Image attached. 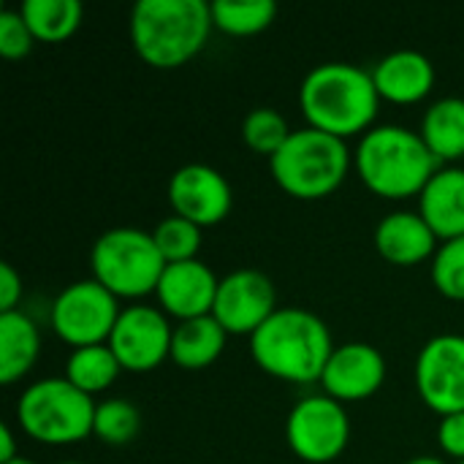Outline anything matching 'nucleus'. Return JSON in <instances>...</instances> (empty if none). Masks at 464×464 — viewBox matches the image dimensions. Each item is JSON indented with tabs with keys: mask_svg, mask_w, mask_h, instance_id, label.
<instances>
[{
	"mask_svg": "<svg viewBox=\"0 0 464 464\" xmlns=\"http://www.w3.org/2000/svg\"><path fill=\"white\" fill-rule=\"evenodd\" d=\"M19 459L16 454V443H14V430L8 424L0 427V464H8Z\"/></svg>",
	"mask_w": 464,
	"mask_h": 464,
	"instance_id": "obj_32",
	"label": "nucleus"
},
{
	"mask_svg": "<svg viewBox=\"0 0 464 464\" xmlns=\"http://www.w3.org/2000/svg\"><path fill=\"white\" fill-rule=\"evenodd\" d=\"M95 402L65 378L30 383L16 400L19 430L44 446H73L92 435Z\"/></svg>",
	"mask_w": 464,
	"mask_h": 464,
	"instance_id": "obj_6",
	"label": "nucleus"
},
{
	"mask_svg": "<svg viewBox=\"0 0 464 464\" xmlns=\"http://www.w3.org/2000/svg\"><path fill=\"white\" fill-rule=\"evenodd\" d=\"M334 348L329 326L302 307H280L250 337V356L258 370L299 386L321 383Z\"/></svg>",
	"mask_w": 464,
	"mask_h": 464,
	"instance_id": "obj_2",
	"label": "nucleus"
},
{
	"mask_svg": "<svg viewBox=\"0 0 464 464\" xmlns=\"http://www.w3.org/2000/svg\"><path fill=\"white\" fill-rule=\"evenodd\" d=\"M353 155L345 139L315 128H302L269 158L275 182L299 201H318L332 196L348 177Z\"/></svg>",
	"mask_w": 464,
	"mask_h": 464,
	"instance_id": "obj_5",
	"label": "nucleus"
},
{
	"mask_svg": "<svg viewBox=\"0 0 464 464\" xmlns=\"http://www.w3.org/2000/svg\"><path fill=\"white\" fill-rule=\"evenodd\" d=\"M41 332L22 310L0 313V383L11 386L22 381L38 362Z\"/></svg>",
	"mask_w": 464,
	"mask_h": 464,
	"instance_id": "obj_19",
	"label": "nucleus"
},
{
	"mask_svg": "<svg viewBox=\"0 0 464 464\" xmlns=\"http://www.w3.org/2000/svg\"><path fill=\"white\" fill-rule=\"evenodd\" d=\"M122 372V364L117 362L114 351L109 343L103 345H87V348H73L68 362H65V381H71L79 392L84 394H101L106 392Z\"/></svg>",
	"mask_w": 464,
	"mask_h": 464,
	"instance_id": "obj_23",
	"label": "nucleus"
},
{
	"mask_svg": "<svg viewBox=\"0 0 464 464\" xmlns=\"http://www.w3.org/2000/svg\"><path fill=\"white\" fill-rule=\"evenodd\" d=\"M353 169L375 196L402 201L421 196L438 171V158L430 152L421 133L405 125H375L359 139Z\"/></svg>",
	"mask_w": 464,
	"mask_h": 464,
	"instance_id": "obj_4",
	"label": "nucleus"
},
{
	"mask_svg": "<svg viewBox=\"0 0 464 464\" xmlns=\"http://www.w3.org/2000/svg\"><path fill=\"white\" fill-rule=\"evenodd\" d=\"M212 8L204 0H139L130 11V44L158 71L188 65L209 41Z\"/></svg>",
	"mask_w": 464,
	"mask_h": 464,
	"instance_id": "obj_3",
	"label": "nucleus"
},
{
	"mask_svg": "<svg viewBox=\"0 0 464 464\" xmlns=\"http://www.w3.org/2000/svg\"><path fill=\"white\" fill-rule=\"evenodd\" d=\"M19 14L24 16L35 41L60 44L79 30L84 8L79 0H24Z\"/></svg>",
	"mask_w": 464,
	"mask_h": 464,
	"instance_id": "obj_22",
	"label": "nucleus"
},
{
	"mask_svg": "<svg viewBox=\"0 0 464 464\" xmlns=\"http://www.w3.org/2000/svg\"><path fill=\"white\" fill-rule=\"evenodd\" d=\"M457 464H464V462H457Z\"/></svg>",
	"mask_w": 464,
	"mask_h": 464,
	"instance_id": "obj_36",
	"label": "nucleus"
},
{
	"mask_svg": "<svg viewBox=\"0 0 464 464\" xmlns=\"http://www.w3.org/2000/svg\"><path fill=\"white\" fill-rule=\"evenodd\" d=\"M375 247L394 266H419L438 253V237L419 212H389L375 228Z\"/></svg>",
	"mask_w": 464,
	"mask_h": 464,
	"instance_id": "obj_16",
	"label": "nucleus"
},
{
	"mask_svg": "<svg viewBox=\"0 0 464 464\" xmlns=\"http://www.w3.org/2000/svg\"><path fill=\"white\" fill-rule=\"evenodd\" d=\"M288 449L307 464H329L343 457L351 443V419L345 405L329 394L299 400L285 419Z\"/></svg>",
	"mask_w": 464,
	"mask_h": 464,
	"instance_id": "obj_9",
	"label": "nucleus"
},
{
	"mask_svg": "<svg viewBox=\"0 0 464 464\" xmlns=\"http://www.w3.org/2000/svg\"><path fill=\"white\" fill-rule=\"evenodd\" d=\"M120 313L122 310L117 304V296L90 277L76 280L57 294L49 321L63 343L73 348H87L109 343Z\"/></svg>",
	"mask_w": 464,
	"mask_h": 464,
	"instance_id": "obj_8",
	"label": "nucleus"
},
{
	"mask_svg": "<svg viewBox=\"0 0 464 464\" xmlns=\"http://www.w3.org/2000/svg\"><path fill=\"white\" fill-rule=\"evenodd\" d=\"M378 95L392 103H419L435 87V65L416 49H397L372 65Z\"/></svg>",
	"mask_w": 464,
	"mask_h": 464,
	"instance_id": "obj_17",
	"label": "nucleus"
},
{
	"mask_svg": "<svg viewBox=\"0 0 464 464\" xmlns=\"http://www.w3.org/2000/svg\"><path fill=\"white\" fill-rule=\"evenodd\" d=\"M8 464H35L33 459H24V457H19V459H14V462H8Z\"/></svg>",
	"mask_w": 464,
	"mask_h": 464,
	"instance_id": "obj_34",
	"label": "nucleus"
},
{
	"mask_svg": "<svg viewBox=\"0 0 464 464\" xmlns=\"http://www.w3.org/2000/svg\"><path fill=\"white\" fill-rule=\"evenodd\" d=\"M92 280L117 299H141L158 291L166 261L150 231L117 226L103 231L90 250Z\"/></svg>",
	"mask_w": 464,
	"mask_h": 464,
	"instance_id": "obj_7",
	"label": "nucleus"
},
{
	"mask_svg": "<svg viewBox=\"0 0 464 464\" xmlns=\"http://www.w3.org/2000/svg\"><path fill=\"white\" fill-rule=\"evenodd\" d=\"M174 326L169 315L152 304H130L120 313L109 337V348L128 372H152L171 359Z\"/></svg>",
	"mask_w": 464,
	"mask_h": 464,
	"instance_id": "obj_11",
	"label": "nucleus"
},
{
	"mask_svg": "<svg viewBox=\"0 0 464 464\" xmlns=\"http://www.w3.org/2000/svg\"><path fill=\"white\" fill-rule=\"evenodd\" d=\"M22 302V277L19 272L5 261L0 266V313H14L19 310Z\"/></svg>",
	"mask_w": 464,
	"mask_h": 464,
	"instance_id": "obj_31",
	"label": "nucleus"
},
{
	"mask_svg": "<svg viewBox=\"0 0 464 464\" xmlns=\"http://www.w3.org/2000/svg\"><path fill=\"white\" fill-rule=\"evenodd\" d=\"M228 332L218 324L215 315H201L190 321H179L174 326L171 340V362L182 370H207L215 364L226 348Z\"/></svg>",
	"mask_w": 464,
	"mask_h": 464,
	"instance_id": "obj_20",
	"label": "nucleus"
},
{
	"mask_svg": "<svg viewBox=\"0 0 464 464\" xmlns=\"http://www.w3.org/2000/svg\"><path fill=\"white\" fill-rule=\"evenodd\" d=\"M141 430V413L128 400H103L95 408L92 435L106 446H125Z\"/></svg>",
	"mask_w": 464,
	"mask_h": 464,
	"instance_id": "obj_25",
	"label": "nucleus"
},
{
	"mask_svg": "<svg viewBox=\"0 0 464 464\" xmlns=\"http://www.w3.org/2000/svg\"><path fill=\"white\" fill-rule=\"evenodd\" d=\"M277 310V291L264 272L234 269L220 277L212 315L228 334L253 337Z\"/></svg>",
	"mask_w": 464,
	"mask_h": 464,
	"instance_id": "obj_12",
	"label": "nucleus"
},
{
	"mask_svg": "<svg viewBox=\"0 0 464 464\" xmlns=\"http://www.w3.org/2000/svg\"><path fill=\"white\" fill-rule=\"evenodd\" d=\"M416 392L421 402L443 416L464 413V334H438L416 356Z\"/></svg>",
	"mask_w": 464,
	"mask_h": 464,
	"instance_id": "obj_10",
	"label": "nucleus"
},
{
	"mask_svg": "<svg viewBox=\"0 0 464 464\" xmlns=\"http://www.w3.org/2000/svg\"><path fill=\"white\" fill-rule=\"evenodd\" d=\"M408 464H449V462H446V459H440V457H430V454H424V457L411 459Z\"/></svg>",
	"mask_w": 464,
	"mask_h": 464,
	"instance_id": "obj_33",
	"label": "nucleus"
},
{
	"mask_svg": "<svg viewBox=\"0 0 464 464\" xmlns=\"http://www.w3.org/2000/svg\"><path fill=\"white\" fill-rule=\"evenodd\" d=\"M381 95L372 71L353 63H321L302 79L299 109L307 128L337 139L364 136L378 117Z\"/></svg>",
	"mask_w": 464,
	"mask_h": 464,
	"instance_id": "obj_1",
	"label": "nucleus"
},
{
	"mask_svg": "<svg viewBox=\"0 0 464 464\" xmlns=\"http://www.w3.org/2000/svg\"><path fill=\"white\" fill-rule=\"evenodd\" d=\"M169 204L174 215L196 223L198 228L218 226L228 218L234 193L223 171L207 163L179 166L169 179Z\"/></svg>",
	"mask_w": 464,
	"mask_h": 464,
	"instance_id": "obj_13",
	"label": "nucleus"
},
{
	"mask_svg": "<svg viewBox=\"0 0 464 464\" xmlns=\"http://www.w3.org/2000/svg\"><path fill=\"white\" fill-rule=\"evenodd\" d=\"M421 139L438 163H457L464 158V98L449 95L435 101L421 120Z\"/></svg>",
	"mask_w": 464,
	"mask_h": 464,
	"instance_id": "obj_21",
	"label": "nucleus"
},
{
	"mask_svg": "<svg viewBox=\"0 0 464 464\" xmlns=\"http://www.w3.org/2000/svg\"><path fill=\"white\" fill-rule=\"evenodd\" d=\"M33 44H35V35L30 33L19 8L0 11V54L5 60H22L30 54Z\"/></svg>",
	"mask_w": 464,
	"mask_h": 464,
	"instance_id": "obj_29",
	"label": "nucleus"
},
{
	"mask_svg": "<svg viewBox=\"0 0 464 464\" xmlns=\"http://www.w3.org/2000/svg\"><path fill=\"white\" fill-rule=\"evenodd\" d=\"M419 215L443 242L464 237V169L443 166L435 171L419 196Z\"/></svg>",
	"mask_w": 464,
	"mask_h": 464,
	"instance_id": "obj_18",
	"label": "nucleus"
},
{
	"mask_svg": "<svg viewBox=\"0 0 464 464\" xmlns=\"http://www.w3.org/2000/svg\"><path fill=\"white\" fill-rule=\"evenodd\" d=\"M220 277L198 258L166 264L160 283H158V304L166 315L179 321L212 315L215 296H218Z\"/></svg>",
	"mask_w": 464,
	"mask_h": 464,
	"instance_id": "obj_15",
	"label": "nucleus"
},
{
	"mask_svg": "<svg viewBox=\"0 0 464 464\" xmlns=\"http://www.w3.org/2000/svg\"><path fill=\"white\" fill-rule=\"evenodd\" d=\"M438 446L446 457L464 462V413L443 416L438 424Z\"/></svg>",
	"mask_w": 464,
	"mask_h": 464,
	"instance_id": "obj_30",
	"label": "nucleus"
},
{
	"mask_svg": "<svg viewBox=\"0 0 464 464\" xmlns=\"http://www.w3.org/2000/svg\"><path fill=\"white\" fill-rule=\"evenodd\" d=\"M386 381V359L370 343H345L337 345L324 375L321 386L337 402H364L381 392Z\"/></svg>",
	"mask_w": 464,
	"mask_h": 464,
	"instance_id": "obj_14",
	"label": "nucleus"
},
{
	"mask_svg": "<svg viewBox=\"0 0 464 464\" xmlns=\"http://www.w3.org/2000/svg\"><path fill=\"white\" fill-rule=\"evenodd\" d=\"M201 231L196 223L179 218V215H171V218H163L155 231H152V239L163 256L166 264H179V261H193L198 258V250H201Z\"/></svg>",
	"mask_w": 464,
	"mask_h": 464,
	"instance_id": "obj_27",
	"label": "nucleus"
},
{
	"mask_svg": "<svg viewBox=\"0 0 464 464\" xmlns=\"http://www.w3.org/2000/svg\"><path fill=\"white\" fill-rule=\"evenodd\" d=\"M60 464H87V462H60Z\"/></svg>",
	"mask_w": 464,
	"mask_h": 464,
	"instance_id": "obj_35",
	"label": "nucleus"
},
{
	"mask_svg": "<svg viewBox=\"0 0 464 464\" xmlns=\"http://www.w3.org/2000/svg\"><path fill=\"white\" fill-rule=\"evenodd\" d=\"M209 8H212V24L234 38L258 35L277 16L275 0H218L209 3Z\"/></svg>",
	"mask_w": 464,
	"mask_h": 464,
	"instance_id": "obj_24",
	"label": "nucleus"
},
{
	"mask_svg": "<svg viewBox=\"0 0 464 464\" xmlns=\"http://www.w3.org/2000/svg\"><path fill=\"white\" fill-rule=\"evenodd\" d=\"M432 283L446 299L464 302V237L449 239L438 247L432 258Z\"/></svg>",
	"mask_w": 464,
	"mask_h": 464,
	"instance_id": "obj_28",
	"label": "nucleus"
},
{
	"mask_svg": "<svg viewBox=\"0 0 464 464\" xmlns=\"http://www.w3.org/2000/svg\"><path fill=\"white\" fill-rule=\"evenodd\" d=\"M294 130L288 128V120L272 109V106H258L253 109L245 122H242V139L245 144L256 152V155H266L272 158L291 136Z\"/></svg>",
	"mask_w": 464,
	"mask_h": 464,
	"instance_id": "obj_26",
	"label": "nucleus"
}]
</instances>
